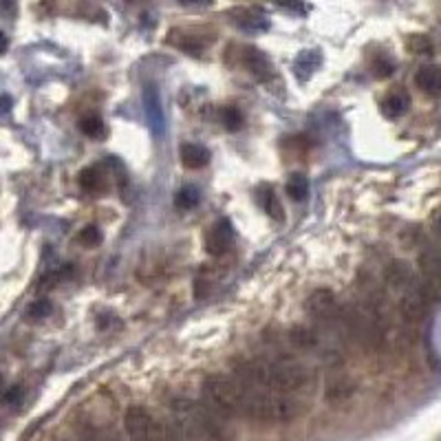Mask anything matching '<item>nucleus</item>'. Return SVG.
<instances>
[{"mask_svg":"<svg viewBox=\"0 0 441 441\" xmlns=\"http://www.w3.org/2000/svg\"><path fill=\"white\" fill-rule=\"evenodd\" d=\"M234 377L254 389L291 395L307 384V371L296 362L269 360V358H252L238 360L234 364Z\"/></svg>","mask_w":441,"mask_h":441,"instance_id":"f257e3e1","label":"nucleus"},{"mask_svg":"<svg viewBox=\"0 0 441 441\" xmlns=\"http://www.w3.org/2000/svg\"><path fill=\"white\" fill-rule=\"evenodd\" d=\"M247 386L234 375H208L204 380V401L223 417H245Z\"/></svg>","mask_w":441,"mask_h":441,"instance_id":"f03ea898","label":"nucleus"},{"mask_svg":"<svg viewBox=\"0 0 441 441\" xmlns=\"http://www.w3.org/2000/svg\"><path fill=\"white\" fill-rule=\"evenodd\" d=\"M163 441H204L192 413V399H172L170 415L163 421Z\"/></svg>","mask_w":441,"mask_h":441,"instance_id":"7ed1b4c3","label":"nucleus"},{"mask_svg":"<svg viewBox=\"0 0 441 441\" xmlns=\"http://www.w3.org/2000/svg\"><path fill=\"white\" fill-rule=\"evenodd\" d=\"M124 430L128 441H163V424H157L155 417L143 406L126 408Z\"/></svg>","mask_w":441,"mask_h":441,"instance_id":"20e7f679","label":"nucleus"},{"mask_svg":"<svg viewBox=\"0 0 441 441\" xmlns=\"http://www.w3.org/2000/svg\"><path fill=\"white\" fill-rule=\"evenodd\" d=\"M234 241V230L228 218H220L206 234V249L212 256H223Z\"/></svg>","mask_w":441,"mask_h":441,"instance_id":"39448f33","label":"nucleus"},{"mask_svg":"<svg viewBox=\"0 0 441 441\" xmlns=\"http://www.w3.org/2000/svg\"><path fill=\"white\" fill-rule=\"evenodd\" d=\"M334 307H336V296H334V291H331V289H318V291H314L307 298V302H305V311H307L309 316H314V318H327V316H331Z\"/></svg>","mask_w":441,"mask_h":441,"instance_id":"423d86ee","label":"nucleus"},{"mask_svg":"<svg viewBox=\"0 0 441 441\" xmlns=\"http://www.w3.org/2000/svg\"><path fill=\"white\" fill-rule=\"evenodd\" d=\"M353 395H355V382L348 377H334L324 389V399L329 404H334V406L348 401Z\"/></svg>","mask_w":441,"mask_h":441,"instance_id":"0eeeda50","label":"nucleus"},{"mask_svg":"<svg viewBox=\"0 0 441 441\" xmlns=\"http://www.w3.org/2000/svg\"><path fill=\"white\" fill-rule=\"evenodd\" d=\"M179 157H181V163L190 170H199L210 163V151L201 143H183Z\"/></svg>","mask_w":441,"mask_h":441,"instance_id":"6e6552de","label":"nucleus"},{"mask_svg":"<svg viewBox=\"0 0 441 441\" xmlns=\"http://www.w3.org/2000/svg\"><path fill=\"white\" fill-rule=\"evenodd\" d=\"M417 86L428 95H441V69L435 64L421 66L415 76Z\"/></svg>","mask_w":441,"mask_h":441,"instance_id":"1a4fd4ad","label":"nucleus"},{"mask_svg":"<svg viewBox=\"0 0 441 441\" xmlns=\"http://www.w3.org/2000/svg\"><path fill=\"white\" fill-rule=\"evenodd\" d=\"M245 64L252 71V76H256L259 80H267L271 76V62L267 60V55L263 51H259L256 47L245 49Z\"/></svg>","mask_w":441,"mask_h":441,"instance_id":"9d476101","label":"nucleus"},{"mask_svg":"<svg viewBox=\"0 0 441 441\" xmlns=\"http://www.w3.org/2000/svg\"><path fill=\"white\" fill-rule=\"evenodd\" d=\"M259 199H261L263 210H265L271 218H276V220H281V218H283V206H281V201H278V194H276L269 186L261 188Z\"/></svg>","mask_w":441,"mask_h":441,"instance_id":"9b49d317","label":"nucleus"},{"mask_svg":"<svg viewBox=\"0 0 441 441\" xmlns=\"http://www.w3.org/2000/svg\"><path fill=\"white\" fill-rule=\"evenodd\" d=\"M285 192L293 201L307 199V194H309V179L305 175H291L289 181H287V186H285Z\"/></svg>","mask_w":441,"mask_h":441,"instance_id":"f8f14e48","label":"nucleus"},{"mask_svg":"<svg viewBox=\"0 0 441 441\" xmlns=\"http://www.w3.org/2000/svg\"><path fill=\"white\" fill-rule=\"evenodd\" d=\"M384 113L389 115V117H399L406 113V108H408V98L406 95H401V93H393L384 100Z\"/></svg>","mask_w":441,"mask_h":441,"instance_id":"ddd939ff","label":"nucleus"},{"mask_svg":"<svg viewBox=\"0 0 441 441\" xmlns=\"http://www.w3.org/2000/svg\"><path fill=\"white\" fill-rule=\"evenodd\" d=\"M199 199L201 196H199V190L194 186H183L175 196V204H177L179 210H192L199 204Z\"/></svg>","mask_w":441,"mask_h":441,"instance_id":"4468645a","label":"nucleus"},{"mask_svg":"<svg viewBox=\"0 0 441 441\" xmlns=\"http://www.w3.org/2000/svg\"><path fill=\"white\" fill-rule=\"evenodd\" d=\"M220 122H223L228 131H238V128L245 124V117L236 106H228V108H223V113H220Z\"/></svg>","mask_w":441,"mask_h":441,"instance_id":"2eb2a0df","label":"nucleus"},{"mask_svg":"<svg viewBox=\"0 0 441 441\" xmlns=\"http://www.w3.org/2000/svg\"><path fill=\"white\" fill-rule=\"evenodd\" d=\"M80 131L86 137H102L104 135V122L98 115H88L80 119Z\"/></svg>","mask_w":441,"mask_h":441,"instance_id":"dca6fc26","label":"nucleus"},{"mask_svg":"<svg viewBox=\"0 0 441 441\" xmlns=\"http://www.w3.org/2000/svg\"><path fill=\"white\" fill-rule=\"evenodd\" d=\"M406 47L415 53V55H430L433 53V42L428 35L421 33H413L411 38L406 40Z\"/></svg>","mask_w":441,"mask_h":441,"instance_id":"f3484780","label":"nucleus"},{"mask_svg":"<svg viewBox=\"0 0 441 441\" xmlns=\"http://www.w3.org/2000/svg\"><path fill=\"white\" fill-rule=\"evenodd\" d=\"M289 340L296 344V346H300V348H311L316 344V336H314V331H309V329H305V327H296L289 334Z\"/></svg>","mask_w":441,"mask_h":441,"instance_id":"a211bd4d","label":"nucleus"},{"mask_svg":"<svg viewBox=\"0 0 441 441\" xmlns=\"http://www.w3.org/2000/svg\"><path fill=\"white\" fill-rule=\"evenodd\" d=\"M102 183H104V179H102V175H100L98 168H86V170H82V175H80V186L84 190H88V192L100 190Z\"/></svg>","mask_w":441,"mask_h":441,"instance_id":"6ab92c4d","label":"nucleus"},{"mask_svg":"<svg viewBox=\"0 0 441 441\" xmlns=\"http://www.w3.org/2000/svg\"><path fill=\"white\" fill-rule=\"evenodd\" d=\"M78 241H80L82 245H86V247H95V245L102 243V234H100V230H98L95 225H86V228L80 232Z\"/></svg>","mask_w":441,"mask_h":441,"instance_id":"aec40b11","label":"nucleus"},{"mask_svg":"<svg viewBox=\"0 0 441 441\" xmlns=\"http://www.w3.org/2000/svg\"><path fill=\"white\" fill-rule=\"evenodd\" d=\"M49 314H51V305L47 300H35L29 309L31 318H47Z\"/></svg>","mask_w":441,"mask_h":441,"instance_id":"412c9836","label":"nucleus"},{"mask_svg":"<svg viewBox=\"0 0 441 441\" xmlns=\"http://www.w3.org/2000/svg\"><path fill=\"white\" fill-rule=\"evenodd\" d=\"M23 395H25L23 386H11V389L5 393V404H9V406H18V404L23 401Z\"/></svg>","mask_w":441,"mask_h":441,"instance_id":"4be33fe9","label":"nucleus"},{"mask_svg":"<svg viewBox=\"0 0 441 441\" xmlns=\"http://www.w3.org/2000/svg\"><path fill=\"white\" fill-rule=\"evenodd\" d=\"M375 76L377 78H389L391 76V73H393V64L391 62H386V60H377L375 62Z\"/></svg>","mask_w":441,"mask_h":441,"instance_id":"5701e85b","label":"nucleus"},{"mask_svg":"<svg viewBox=\"0 0 441 441\" xmlns=\"http://www.w3.org/2000/svg\"><path fill=\"white\" fill-rule=\"evenodd\" d=\"M9 108H11V98L5 93L3 95V113H9Z\"/></svg>","mask_w":441,"mask_h":441,"instance_id":"b1692460","label":"nucleus"},{"mask_svg":"<svg viewBox=\"0 0 441 441\" xmlns=\"http://www.w3.org/2000/svg\"><path fill=\"white\" fill-rule=\"evenodd\" d=\"M435 230H437V234L441 236V214H439V216L435 218Z\"/></svg>","mask_w":441,"mask_h":441,"instance_id":"393cba45","label":"nucleus"}]
</instances>
